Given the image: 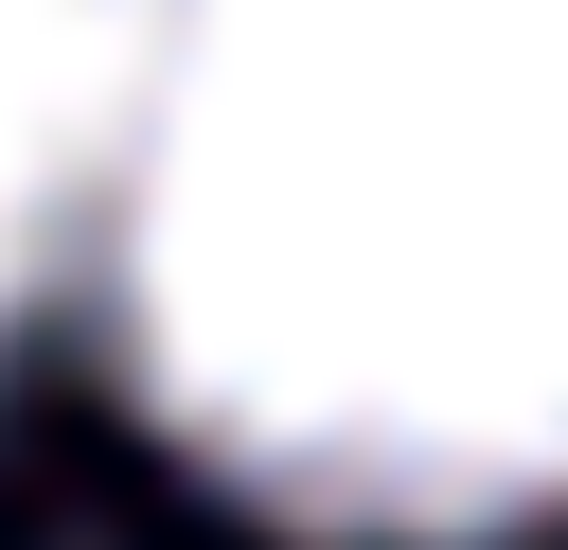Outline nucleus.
<instances>
[{
  "label": "nucleus",
  "mask_w": 568,
  "mask_h": 550,
  "mask_svg": "<svg viewBox=\"0 0 568 550\" xmlns=\"http://www.w3.org/2000/svg\"><path fill=\"white\" fill-rule=\"evenodd\" d=\"M89 124H106V0H0V337L71 284Z\"/></svg>",
  "instance_id": "2"
},
{
  "label": "nucleus",
  "mask_w": 568,
  "mask_h": 550,
  "mask_svg": "<svg viewBox=\"0 0 568 550\" xmlns=\"http://www.w3.org/2000/svg\"><path fill=\"white\" fill-rule=\"evenodd\" d=\"M71 284L195 497L568 532V0H106Z\"/></svg>",
  "instance_id": "1"
}]
</instances>
